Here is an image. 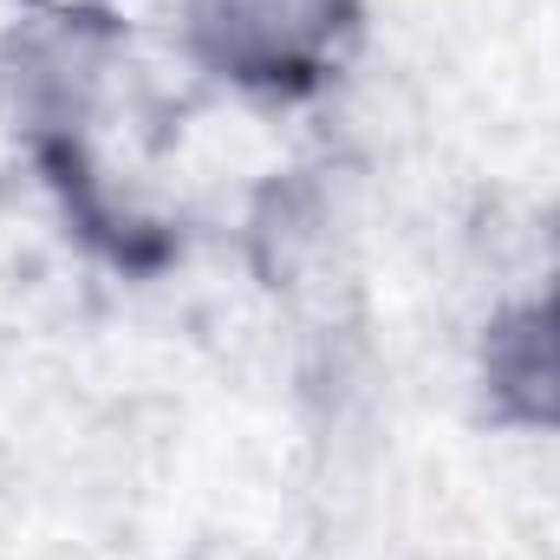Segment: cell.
<instances>
[{
    "instance_id": "cell-1",
    "label": "cell",
    "mask_w": 560,
    "mask_h": 560,
    "mask_svg": "<svg viewBox=\"0 0 560 560\" xmlns=\"http://www.w3.org/2000/svg\"><path fill=\"white\" fill-rule=\"evenodd\" d=\"M125 52V26L105 7H46L0 39V125L26 143L39 176L98 163L92 118Z\"/></svg>"
},
{
    "instance_id": "cell-2",
    "label": "cell",
    "mask_w": 560,
    "mask_h": 560,
    "mask_svg": "<svg viewBox=\"0 0 560 560\" xmlns=\"http://www.w3.org/2000/svg\"><path fill=\"white\" fill-rule=\"evenodd\" d=\"M189 59L248 98H313L359 39V0H183Z\"/></svg>"
},
{
    "instance_id": "cell-3",
    "label": "cell",
    "mask_w": 560,
    "mask_h": 560,
    "mask_svg": "<svg viewBox=\"0 0 560 560\" xmlns=\"http://www.w3.org/2000/svg\"><path fill=\"white\" fill-rule=\"evenodd\" d=\"M482 398L502 423L522 430H560V287L515 300L489 319L476 352Z\"/></svg>"
}]
</instances>
